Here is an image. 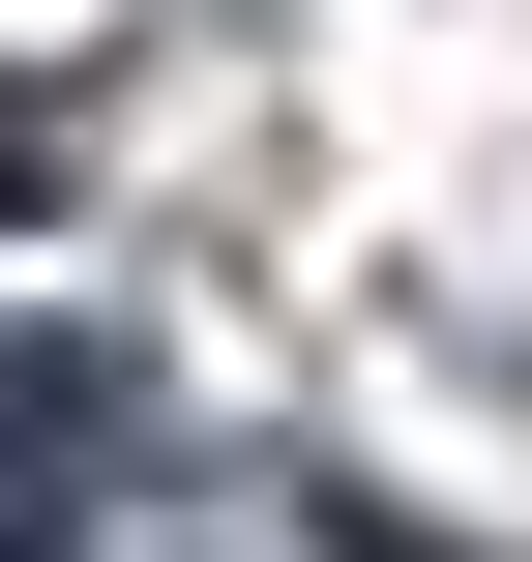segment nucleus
I'll return each instance as SVG.
<instances>
[{
    "instance_id": "obj_1",
    "label": "nucleus",
    "mask_w": 532,
    "mask_h": 562,
    "mask_svg": "<svg viewBox=\"0 0 532 562\" xmlns=\"http://www.w3.org/2000/svg\"><path fill=\"white\" fill-rule=\"evenodd\" d=\"M355 562H415V533H355Z\"/></svg>"
}]
</instances>
